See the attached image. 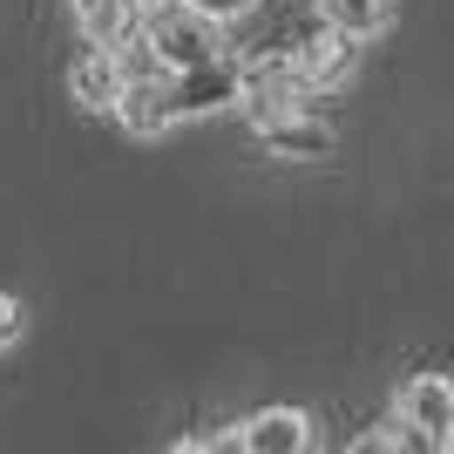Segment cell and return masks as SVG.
Returning a JSON list of instances; mask_svg holds the SVG:
<instances>
[{"label": "cell", "instance_id": "obj_10", "mask_svg": "<svg viewBox=\"0 0 454 454\" xmlns=\"http://www.w3.org/2000/svg\"><path fill=\"white\" fill-rule=\"evenodd\" d=\"M122 129L129 136H163V129H176L170 122V102H163V75L156 82H129V95H122Z\"/></svg>", "mask_w": 454, "mask_h": 454}, {"label": "cell", "instance_id": "obj_14", "mask_svg": "<svg viewBox=\"0 0 454 454\" xmlns=\"http://www.w3.org/2000/svg\"><path fill=\"white\" fill-rule=\"evenodd\" d=\"M190 7H204V14H217V20H238V14H251L258 0H190Z\"/></svg>", "mask_w": 454, "mask_h": 454}, {"label": "cell", "instance_id": "obj_12", "mask_svg": "<svg viewBox=\"0 0 454 454\" xmlns=\"http://www.w3.org/2000/svg\"><path fill=\"white\" fill-rule=\"evenodd\" d=\"M20 333H27V312H20V299H14V292H0V353H14V346H20Z\"/></svg>", "mask_w": 454, "mask_h": 454}, {"label": "cell", "instance_id": "obj_9", "mask_svg": "<svg viewBox=\"0 0 454 454\" xmlns=\"http://www.w3.org/2000/svg\"><path fill=\"white\" fill-rule=\"evenodd\" d=\"M143 14L150 7H136V0H75V20L95 48H129L143 35Z\"/></svg>", "mask_w": 454, "mask_h": 454}, {"label": "cell", "instance_id": "obj_15", "mask_svg": "<svg viewBox=\"0 0 454 454\" xmlns=\"http://www.w3.org/2000/svg\"><path fill=\"white\" fill-rule=\"evenodd\" d=\"M136 7H163V0H136Z\"/></svg>", "mask_w": 454, "mask_h": 454}, {"label": "cell", "instance_id": "obj_8", "mask_svg": "<svg viewBox=\"0 0 454 454\" xmlns=\"http://www.w3.org/2000/svg\"><path fill=\"white\" fill-rule=\"evenodd\" d=\"M238 441L251 454H305L312 448V414L305 407H265V414H251L238 427Z\"/></svg>", "mask_w": 454, "mask_h": 454}, {"label": "cell", "instance_id": "obj_11", "mask_svg": "<svg viewBox=\"0 0 454 454\" xmlns=\"http://www.w3.org/2000/svg\"><path fill=\"white\" fill-rule=\"evenodd\" d=\"M325 27H340V35H360L373 41L380 27H387V14H394V0H319Z\"/></svg>", "mask_w": 454, "mask_h": 454}, {"label": "cell", "instance_id": "obj_6", "mask_svg": "<svg viewBox=\"0 0 454 454\" xmlns=\"http://www.w3.org/2000/svg\"><path fill=\"white\" fill-rule=\"evenodd\" d=\"M258 143H265L271 156H285V163H319V156L340 150V129H333V122H319L312 109H292V115L258 122Z\"/></svg>", "mask_w": 454, "mask_h": 454}, {"label": "cell", "instance_id": "obj_5", "mask_svg": "<svg viewBox=\"0 0 454 454\" xmlns=\"http://www.w3.org/2000/svg\"><path fill=\"white\" fill-rule=\"evenodd\" d=\"M400 420L427 448H454V380L448 373H414L400 387Z\"/></svg>", "mask_w": 454, "mask_h": 454}, {"label": "cell", "instance_id": "obj_1", "mask_svg": "<svg viewBox=\"0 0 454 454\" xmlns=\"http://www.w3.org/2000/svg\"><path fill=\"white\" fill-rule=\"evenodd\" d=\"M143 41H150L163 68H197V61H217L224 55V20L204 14V7H190V0H163L143 14Z\"/></svg>", "mask_w": 454, "mask_h": 454}, {"label": "cell", "instance_id": "obj_3", "mask_svg": "<svg viewBox=\"0 0 454 454\" xmlns=\"http://www.w3.org/2000/svg\"><path fill=\"white\" fill-rule=\"evenodd\" d=\"M305 95H312V82H305L299 55H265V61H245V95H238V109H245V122H251V129H258V122H271V115L305 109Z\"/></svg>", "mask_w": 454, "mask_h": 454}, {"label": "cell", "instance_id": "obj_13", "mask_svg": "<svg viewBox=\"0 0 454 454\" xmlns=\"http://www.w3.org/2000/svg\"><path fill=\"white\" fill-rule=\"evenodd\" d=\"M414 427H407V420H394V427H380V434H360L353 441V448H366V454H380V448H414Z\"/></svg>", "mask_w": 454, "mask_h": 454}, {"label": "cell", "instance_id": "obj_7", "mask_svg": "<svg viewBox=\"0 0 454 454\" xmlns=\"http://www.w3.org/2000/svg\"><path fill=\"white\" fill-rule=\"evenodd\" d=\"M299 68H305V82H312V95H319V89H346L353 68H360V35L319 27V35L299 48Z\"/></svg>", "mask_w": 454, "mask_h": 454}, {"label": "cell", "instance_id": "obj_4", "mask_svg": "<svg viewBox=\"0 0 454 454\" xmlns=\"http://www.w3.org/2000/svg\"><path fill=\"white\" fill-rule=\"evenodd\" d=\"M122 95H129V68H122V48H95L68 68V102L89 115H115L122 109Z\"/></svg>", "mask_w": 454, "mask_h": 454}, {"label": "cell", "instance_id": "obj_2", "mask_svg": "<svg viewBox=\"0 0 454 454\" xmlns=\"http://www.w3.org/2000/svg\"><path fill=\"white\" fill-rule=\"evenodd\" d=\"M245 95V68H231L224 55L197 61V68H176L163 75V102H170V122H197V115H217Z\"/></svg>", "mask_w": 454, "mask_h": 454}]
</instances>
